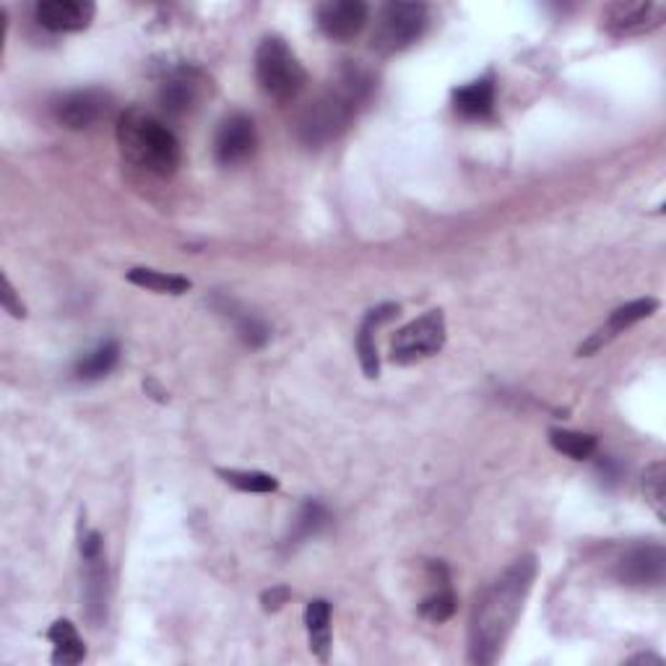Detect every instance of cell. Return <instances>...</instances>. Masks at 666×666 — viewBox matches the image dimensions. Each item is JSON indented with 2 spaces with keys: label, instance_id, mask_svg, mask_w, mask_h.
<instances>
[{
  "label": "cell",
  "instance_id": "27",
  "mask_svg": "<svg viewBox=\"0 0 666 666\" xmlns=\"http://www.w3.org/2000/svg\"><path fill=\"white\" fill-rule=\"evenodd\" d=\"M419 612H422V617L430 619V622H448V619L456 615V594L451 591V585L441 583V589H437L435 594L424 599Z\"/></svg>",
  "mask_w": 666,
  "mask_h": 666
},
{
  "label": "cell",
  "instance_id": "12",
  "mask_svg": "<svg viewBox=\"0 0 666 666\" xmlns=\"http://www.w3.org/2000/svg\"><path fill=\"white\" fill-rule=\"evenodd\" d=\"M666 572V552L658 544H645V547L630 550L628 555L617 563V578L622 583L645 589V585H658Z\"/></svg>",
  "mask_w": 666,
  "mask_h": 666
},
{
  "label": "cell",
  "instance_id": "26",
  "mask_svg": "<svg viewBox=\"0 0 666 666\" xmlns=\"http://www.w3.org/2000/svg\"><path fill=\"white\" fill-rule=\"evenodd\" d=\"M643 495L658 518H666V466L664 461L651 464L643 474Z\"/></svg>",
  "mask_w": 666,
  "mask_h": 666
},
{
  "label": "cell",
  "instance_id": "13",
  "mask_svg": "<svg viewBox=\"0 0 666 666\" xmlns=\"http://www.w3.org/2000/svg\"><path fill=\"white\" fill-rule=\"evenodd\" d=\"M91 0H42L37 3V24L50 32H82L95 18Z\"/></svg>",
  "mask_w": 666,
  "mask_h": 666
},
{
  "label": "cell",
  "instance_id": "24",
  "mask_svg": "<svg viewBox=\"0 0 666 666\" xmlns=\"http://www.w3.org/2000/svg\"><path fill=\"white\" fill-rule=\"evenodd\" d=\"M219 310L226 312V316H232V321H235L237 325V336L243 338L248 346H252V349L269 342L271 331H269V325L261 321V318H256L252 312L235 310V303H224V308H219Z\"/></svg>",
  "mask_w": 666,
  "mask_h": 666
},
{
  "label": "cell",
  "instance_id": "4",
  "mask_svg": "<svg viewBox=\"0 0 666 666\" xmlns=\"http://www.w3.org/2000/svg\"><path fill=\"white\" fill-rule=\"evenodd\" d=\"M256 78L266 97L289 102L308 84V71L282 37H266L256 50Z\"/></svg>",
  "mask_w": 666,
  "mask_h": 666
},
{
  "label": "cell",
  "instance_id": "2",
  "mask_svg": "<svg viewBox=\"0 0 666 666\" xmlns=\"http://www.w3.org/2000/svg\"><path fill=\"white\" fill-rule=\"evenodd\" d=\"M372 89H375V78L368 69L355 63L344 65L338 82L299 112L295 123L299 141L312 149L336 141L357 118L359 108L372 97Z\"/></svg>",
  "mask_w": 666,
  "mask_h": 666
},
{
  "label": "cell",
  "instance_id": "6",
  "mask_svg": "<svg viewBox=\"0 0 666 666\" xmlns=\"http://www.w3.org/2000/svg\"><path fill=\"white\" fill-rule=\"evenodd\" d=\"M445 316L443 310H430L422 318L404 325L391 344V359L396 365H415L428 359L445 346Z\"/></svg>",
  "mask_w": 666,
  "mask_h": 666
},
{
  "label": "cell",
  "instance_id": "25",
  "mask_svg": "<svg viewBox=\"0 0 666 666\" xmlns=\"http://www.w3.org/2000/svg\"><path fill=\"white\" fill-rule=\"evenodd\" d=\"M217 474L222 477L226 484H232V488H237L243 492H258V495H266V492H276L279 490V479L266 474V471L217 469Z\"/></svg>",
  "mask_w": 666,
  "mask_h": 666
},
{
  "label": "cell",
  "instance_id": "19",
  "mask_svg": "<svg viewBox=\"0 0 666 666\" xmlns=\"http://www.w3.org/2000/svg\"><path fill=\"white\" fill-rule=\"evenodd\" d=\"M120 359V346L118 342H102L89 355H84L76 365V378L78 381H99V378L110 375L115 370Z\"/></svg>",
  "mask_w": 666,
  "mask_h": 666
},
{
  "label": "cell",
  "instance_id": "30",
  "mask_svg": "<svg viewBox=\"0 0 666 666\" xmlns=\"http://www.w3.org/2000/svg\"><path fill=\"white\" fill-rule=\"evenodd\" d=\"M599 474H602V479H607V482H619L622 469H619L615 458H604V461H599Z\"/></svg>",
  "mask_w": 666,
  "mask_h": 666
},
{
  "label": "cell",
  "instance_id": "28",
  "mask_svg": "<svg viewBox=\"0 0 666 666\" xmlns=\"http://www.w3.org/2000/svg\"><path fill=\"white\" fill-rule=\"evenodd\" d=\"M3 308L9 310L13 318H24L26 316V308H24L22 303H18L16 292H13V286H11L9 279H3Z\"/></svg>",
  "mask_w": 666,
  "mask_h": 666
},
{
  "label": "cell",
  "instance_id": "1",
  "mask_svg": "<svg viewBox=\"0 0 666 666\" xmlns=\"http://www.w3.org/2000/svg\"><path fill=\"white\" fill-rule=\"evenodd\" d=\"M536 578V557L523 555L510 565L497 581H492L477 607L469 625V656L474 664H492L503 654V645L521 617L526 596Z\"/></svg>",
  "mask_w": 666,
  "mask_h": 666
},
{
  "label": "cell",
  "instance_id": "20",
  "mask_svg": "<svg viewBox=\"0 0 666 666\" xmlns=\"http://www.w3.org/2000/svg\"><path fill=\"white\" fill-rule=\"evenodd\" d=\"M658 18H662V11L654 3H630L617 5L609 24L619 35H628V32H641L649 29V26H656Z\"/></svg>",
  "mask_w": 666,
  "mask_h": 666
},
{
  "label": "cell",
  "instance_id": "14",
  "mask_svg": "<svg viewBox=\"0 0 666 666\" xmlns=\"http://www.w3.org/2000/svg\"><path fill=\"white\" fill-rule=\"evenodd\" d=\"M658 308V303L654 297H645V299H636V303H628L622 305V308H617L615 312L609 316L607 325H602L594 336L589 338V342L581 344V349H578V355H594V351L602 349L604 344H609L612 338L617 336V333H622L625 329H630L632 323L643 321V318L654 316Z\"/></svg>",
  "mask_w": 666,
  "mask_h": 666
},
{
  "label": "cell",
  "instance_id": "17",
  "mask_svg": "<svg viewBox=\"0 0 666 666\" xmlns=\"http://www.w3.org/2000/svg\"><path fill=\"white\" fill-rule=\"evenodd\" d=\"M48 641L55 645V651H52V664L76 666L86 658V645L71 619H58V622H52V628L48 630Z\"/></svg>",
  "mask_w": 666,
  "mask_h": 666
},
{
  "label": "cell",
  "instance_id": "3",
  "mask_svg": "<svg viewBox=\"0 0 666 666\" xmlns=\"http://www.w3.org/2000/svg\"><path fill=\"white\" fill-rule=\"evenodd\" d=\"M115 133L120 151L131 164L159 177L175 175L183 149L164 120L144 108H128L118 118Z\"/></svg>",
  "mask_w": 666,
  "mask_h": 666
},
{
  "label": "cell",
  "instance_id": "16",
  "mask_svg": "<svg viewBox=\"0 0 666 666\" xmlns=\"http://www.w3.org/2000/svg\"><path fill=\"white\" fill-rule=\"evenodd\" d=\"M453 108L466 120H484L495 112V78L482 76L453 91Z\"/></svg>",
  "mask_w": 666,
  "mask_h": 666
},
{
  "label": "cell",
  "instance_id": "7",
  "mask_svg": "<svg viewBox=\"0 0 666 666\" xmlns=\"http://www.w3.org/2000/svg\"><path fill=\"white\" fill-rule=\"evenodd\" d=\"M82 559L86 617L99 628L108 617V563H104V542L97 531H86L82 536Z\"/></svg>",
  "mask_w": 666,
  "mask_h": 666
},
{
  "label": "cell",
  "instance_id": "8",
  "mask_svg": "<svg viewBox=\"0 0 666 666\" xmlns=\"http://www.w3.org/2000/svg\"><path fill=\"white\" fill-rule=\"evenodd\" d=\"M50 110L63 128L86 131L108 115L110 95L102 89H73L52 99Z\"/></svg>",
  "mask_w": 666,
  "mask_h": 666
},
{
  "label": "cell",
  "instance_id": "18",
  "mask_svg": "<svg viewBox=\"0 0 666 666\" xmlns=\"http://www.w3.org/2000/svg\"><path fill=\"white\" fill-rule=\"evenodd\" d=\"M305 628H308L310 651L321 662H329L331 654V604L325 599H312L305 609Z\"/></svg>",
  "mask_w": 666,
  "mask_h": 666
},
{
  "label": "cell",
  "instance_id": "5",
  "mask_svg": "<svg viewBox=\"0 0 666 666\" xmlns=\"http://www.w3.org/2000/svg\"><path fill=\"white\" fill-rule=\"evenodd\" d=\"M428 29V5L422 3H388L378 16L372 50L393 55L415 45Z\"/></svg>",
  "mask_w": 666,
  "mask_h": 666
},
{
  "label": "cell",
  "instance_id": "9",
  "mask_svg": "<svg viewBox=\"0 0 666 666\" xmlns=\"http://www.w3.org/2000/svg\"><path fill=\"white\" fill-rule=\"evenodd\" d=\"M256 146H258V133L252 118L243 115V112H235V115L222 120L214 138V155L219 164L224 166L243 164L245 159L252 157Z\"/></svg>",
  "mask_w": 666,
  "mask_h": 666
},
{
  "label": "cell",
  "instance_id": "11",
  "mask_svg": "<svg viewBox=\"0 0 666 666\" xmlns=\"http://www.w3.org/2000/svg\"><path fill=\"white\" fill-rule=\"evenodd\" d=\"M368 5L362 0H329L318 9V26L329 39L346 42L355 39L368 24Z\"/></svg>",
  "mask_w": 666,
  "mask_h": 666
},
{
  "label": "cell",
  "instance_id": "23",
  "mask_svg": "<svg viewBox=\"0 0 666 666\" xmlns=\"http://www.w3.org/2000/svg\"><path fill=\"white\" fill-rule=\"evenodd\" d=\"M329 521H331L329 510H325L321 503H316V499H308V503L299 508V516L295 521V529H292L289 544H303V542H308V539L318 536L325 526H329Z\"/></svg>",
  "mask_w": 666,
  "mask_h": 666
},
{
  "label": "cell",
  "instance_id": "21",
  "mask_svg": "<svg viewBox=\"0 0 666 666\" xmlns=\"http://www.w3.org/2000/svg\"><path fill=\"white\" fill-rule=\"evenodd\" d=\"M128 282L141 286V289L157 292V295H185L190 289V279L177 274H164L155 269H131Z\"/></svg>",
  "mask_w": 666,
  "mask_h": 666
},
{
  "label": "cell",
  "instance_id": "29",
  "mask_svg": "<svg viewBox=\"0 0 666 666\" xmlns=\"http://www.w3.org/2000/svg\"><path fill=\"white\" fill-rule=\"evenodd\" d=\"M286 599H289V589H284V585H276V589L266 591L263 594V609L266 612H276L282 604H286Z\"/></svg>",
  "mask_w": 666,
  "mask_h": 666
},
{
  "label": "cell",
  "instance_id": "15",
  "mask_svg": "<svg viewBox=\"0 0 666 666\" xmlns=\"http://www.w3.org/2000/svg\"><path fill=\"white\" fill-rule=\"evenodd\" d=\"M398 316V305H378L372 308L368 316H365L362 325H359L357 333V351H359V365H362L365 378H378L381 375V357H378V346H375V329L378 325L388 323L391 318Z\"/></svg>",
  "mask_w": 666,
  "mask_h": 666
},
{
  "label": "cell",
  "instance_id": "22",
  "mask_svg": "<svg viewBox=\"0 0 666 666\" xmlns=\"http://www.w3.org/2000/svg\"><path fill=\"white\" fill-rule=\"evenodd\" d=\"M552 448L563 456L572 458V461H583L596 453V437L589 432H576V430H552L550 432Z\"/></svg>",
  "mask_w": 666,
  "mask_h": 666
},
{
  "label": "cell",
  "instance_id": "10",
  "mask_svg": "<svg viewBox=\"0 0 666 666\" xmlns=\"http://www.w3.org/2000/svg\"><path fill=\"white\" fill-rule=\"evenodd\" d=\"M206 91V76L198 69H175L159 86V104L170 118H183L198 108Z\"/></svg>",
  "mask_w": 666,
  "mask_h": 666
}]
</instances>
